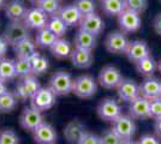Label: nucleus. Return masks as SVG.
Here are the masks:
<instances>
[{
  "mask_svg": "<svg viewBox=\"0 0 161 144\" xmlns=\"http://www.w3.org/2000/svg\"><path fill=\"white\" fill-rule=\"evenodd\" d=\"M74 81L70 73L65 71H58L51 77L49 88L53 90L55 95H69L74 89Z\"/></svg>",
  "mask_w": 161,
  "mask_h": 144,
  "instance_id": "f257e3e1",
  "label": "nucleus"
},
{
  "mask_svg": "<svg viewBox=\"0 0 161 144\" xmlns=\"http://www.w3.org/2000/svg\"><path fill=\"white\" fill-rule=\"evenodd\" d=\"M3 37L8 45L14 46L16 43L30 37V29L24 24V22H11L5 28Z\"/></svg>",
  "mask_w": 161,
  "mask_h": 144,
  "instance_id": "f03ea898",
  "label": "nucleus"
},
{
  "mask_svg": "<svg viewBox=\"0 0 161 144\" xmlns=\"http://www.w3.org/2000/svg\"><path fill=\"white\" fill-rule=\"evenodd\" d=\"M97 91V83L92 76L83 75L77 77L74 81V89L72 93L80 99H89L93 97Z\"/></svg>",
  "mask_w": 161,
  "mask_h": 144,
  "instance_id": "7ed1b4c3",
  "label": "nucleus"
},
{
  "mask_svg": "<svg viewBox=\"0 0 161 144\" xmlns=\"http://www.w3.org/2000/svg\"><path fill=\"white\" fill-rule=\"evenodd\" d=\"M40 88L41 85L37 78L34 75H30L22 78L19 82L16 84L14 95L19 100H31V97L37 93V90Z\"/></svg>",
  "mask_w": 161,
  "mask_h": 144,
  "instance_id": "20e7f679",
  "label": "nucleus"
},
{
  "mask_svg": "<svg viewBox=\"0 0 161 144\" xmlns=\"http://www.w3.org/2000/svg\"><path fill=\"white\" fill-rule=\"evenodd\" d=\"M55 100H57V95L49 87H45V88L41 87L37 90V93L31 97L30 102H31V107L36 108L40 112H45L53 107Z\"/></svg>",
  "mask_w": 161,
  "mask_h": 144,
  "instance_id": "39448f33",
  "label": "nucleus"
},
{
  "mask_svg": "<svg viewBox=\"0 0 161 144\" xmlns=\"http://www.w3.org/2000/svg\"><path fill=\"white\" fill-rule=\"evenodd\" d=\"M97 114L102 120L113 123L114 120H117L123 114L121 106L114 99H111V97L103 99L97 106Z\"/></svg>",
  "mask_w": 161,
  "mask_h": 144,
  "instance_id": "423d86ee",
  "label": "nucleus"
},
{
  "mask_svg": "<svg viewBox=\"0 0 161 144\" xmlns=\"http://www.w3.org/2000/svg\"><path fill=\"white\" fill-rule=\"evenodd\" d=\"M129 40L123 31H112L107 35L105 46L109 53L113 54H125L129 46Z\"/></svg>",
  "mask_w": 161,
  "mask_h": 144,
  "instance_id": "0eeeda50",
  "label": "nucleus"
},
{
  "mask_svg": "<svg viewBox=\"0 0 161 144\" xmlns=\"http://www.w3.org/2000/svg\"><path fill=\"white\" fill-rule=\"evenodd\" d=\"M123 79L124 78L121 76L120 71L115 66H111V65L105 66L99 75V82L101 87L106 89H117Z\"/></svg>",
  "mask_w": 161,
  "mask_h": 144,
  "instance_id": "6e6552de",
  "label": "nucleus"
},
{
  "mask_svg": "<svg viewBox=\"0 0 161 144\" xmlns=\"http://www.w3.org/2000/svg\"><path fill=\"white\" fill-rule=\"evenodd\" d=\"M48 19H49V16L45 13L39 6H36L33 8H28L23 22L29 29L40 30L47 27Z\"/></svg>",
  "mask_w": 161,
  "mask_h": 144,
  "instance_id": "1a4fd4ad",
  "label": "nucleus"
},
{
  "mask_svg": "<svg viewBox=\"0 0 161 144\" xmlns=\"http://www.w3.org/2000/svg\"><path fill=\"white\" fill-rule=\"evenodd\" d=\"M19 123H20V126L24 130L33 132L37 126H40L41 124L43 123L42 112L37 110L36 108H34V107H27V108L23 109L22 114H20Z\"/></svg>",
  "mask_w": 161,
  "mask_h": 144,
  "instance_id": "9d476101",
  "label": "nucleus"
},
{
  "mask_svg": "<svg viewBox=\"0 0 161 144\" xmlns=\"http://www.w3.org/2000/svg\"><path fill=\"white\" fill-rule=\"evenodd\" d=\"M118 22L123 33H134L137 31L142 24V19L140 13L131 11V10H124L118 16Z\"/></svg>",
  "mask_w": 161,
  "mask_h": 144,
  "instance_id": "9b49d317",
  "label": "nucleus"
},
{
  "mask_svg": "<svg viewBox=\"0 0 161 144\" xmlns=\"http://www.w3.org/2000/svg\"><path fill=\"white\" fill-rule=\"evenodd\" d=\"M112 129L117 132V135L121 139H126V138H132V136L136 133V124L131 115L121 114L117 120L113 121Z\"/></svg>",
  "mask_w": 161,
  "mask_h": 144,
  "instance_id": "f8f14e48",
  "label": "nucleus"
},
{
  "mask_svg": "<svg viewBox=\"0 0 161 144\" xmlns=\"http://www.w3.org/2000/svg\"><path fill=\"white\" fill-rule=\"evenodd\" d=\"M34 141L37 144H54L57 142V131L49 123H43L33 131Z\"/></svg>",
  "mask_w": 161,
  "mask_h": 144,
  "instance_id": "ddd939ff",
  "label": "nucleus"
},
{
  "mask_svg": "<svg viewBox=\"0 0 161 144\" xmlns=\"http://www.w3.org/2000/svg\"><path fill=\"white\" fill-rule=\"evenodd\" d=\"M125 55L128 56V59L131 62L137 64L143 58L150 55V49H149V46L147 45L146 41L134 40V41L129 42V46L126 48Z\"/></svg>",
  "mask_w": 161,
  "mask_h": 144,
  "instance_id": "4468645a",
  "label": "nucleus"
},
{
  "mask_svg": "<svg viewBox=\"0 0 161 144\" xmlns=\"http://www.w3.org/2000/svg\"><path fill=\"white\" fill-rule=\"evenodd\" d=\"M80 29L97 36L103 31L105 23L100 16L94 12V13L86 14L82 17V19L80 22Z\"/></svg>",
  "mask_w": 161,
  "mask_h": 144,
  "instance_id": "2eb2a0df",
  "label": "nucleus"
},
{
  "mask_svg": "<svg viewBox=\"0 0 161 144\" xmlns=\"http://www.w3.org/2000/svg\"><path fill=\"white\" fill-rule=\"evenodd\" d=\"M129 112H130V115L136 119L152 118L150 117V101L140 95L137 99L130 102Z\"/></svg>",
  "mask_w": 161,
  "mask_h": 144,
  "instance_id": "dca6fc26",
  "label": "nucleus"
},
{
  "mask_svg": "<svg viewBox=\"0 0 161 144\" xmlns=\"http://www.w3.org/2000/svg\"><path fill=\"white\" fill-rule=\"evenodd\" d=\"M117 90L119 99L125 102H131L140 96V85L132 79H123Z\"/></svg>",
  "mask_w": 161,
  "mask_h": 144,
  "instance_id": "f3484780",
  "label": "nucleus"
},
{
  "mask_svg": "<svg viewBox=\"0 0 161 144\" xmlns=\"http://www.w3.org/2000/svg\"><path fill=\"white\" fill-rule=\"evenodd\" d=\"M27 11L28 7L24 0H10L5 6V14L11 22H22Z\"/></svg>",
  "mask_w": 161,
  "mask_h": 144,
  "instance_id": "a211bd4d",
  "label": "nucleus"
},
{
  "mask_svg": "<svg viewBox=\"0 0 161 144\" xmlns=\"http://www.w3.org/2000/svg\"><path fill=\"white\" fill-rule=\"evenodd\" d=\"M140 95L148 100H154L161 96V82L154 77H147L140 84Z\"/></svg>",
  "mask_w": 161,
  "mask_h": 144,
  "instance_id": "6ab92c4d",
  "label": "nucleus"
},
{
  "mask_svg": "<svg viewBox=\"0 0 161 144\" xmlns=\"http://www.w3.org/2000/svg\"><path fill=\"white\" fill-rule=\"evenodd\" d=\"M70 59H71V62H72V65L75 67H77V69H87L93 64L94 55H93V51L75 47V49L71 53Z\"/></svg>",
  "mask_w": 161,
  "mask_h": 144,
  "instance_id": "aec40b11",
  "label": "nucleus"
},
{
  "mask_svg": "<svg viewBox=\"0 0 161 144\" xmlns=\"http://www.w3.org/2000/svg\"><path fill=\"white\" fill-rule=\"evenodd\" d=\"M58 16L63 19V22L66 24L67 27L80 25V22L83 17L82 13L78 11V8L75 6V4H69V5L60 7Z\"/></svg>",
  "mask_w": 161,
  "mask_h": 144,
  "instance_id": "412c9836",
  "label": "nucleus"
},
{
  "mask_svg": "<svg viewBox=\"0 0 161 144\" xmlns=\"http://www.w3.org/2000/svg\"><path fill=\"white\" fill-rule=\"evenodd\" d=\"M84 133H86L84 125L78 120L69 123L64 129V137L71 144H78L80 139L83 137Z\"/></svg>",
  "mask_w": 161,
  "mask_h": 144,
  "instance_id": "4be33fe9",
  "label": "nucleus"
},
{
  "mask_svg": "<svg viewBox=\"0 0 161 144\" xmlns=\"http://www.w3.org/2000/svg\"><path fill=\"white\" fill-rule=\"evenodd\" d=\"M14 51L17 58L29 59L36 53V42L28 37L25 40H22L20 42L16 43L14 46Z\"/></svg>",
  "mask_w": 161,
  "mask_h": 144,
  "instance_id": "5701e85b",
  "label": "nucleus"
},
{
  "mask_svg": "<svg viewBox=\"0 0 161 144\" xmlns=\"http://www.w3.org/2000/svg\"><path fill=\"white\" fill-rule=\"evenodd\" d=\"M75 47L93 51L96 47V36L80 29L75 35Z\"/></svg>",
  "mask_w": 161,
  "mask_h": 144,
  "instance_id": "b1692460",
  "label": "nucleus"
},
{
  "mask_svg": "<svg viewBox=\"0 0 161 144\" xmlns=\"http://www.w3.org/2000/svg\"><path fill=\"white\" fill-rule=\"evenodd\" d=\"M52 54L58 58V59H66V58H70L71 56V53L74 51L72 48V45L70 42L65 40L64 37H59L57 39V41L53 43V46L49 48Z\"/></svg>",
  "mask_w": 161,
  "mask_h": 144,
  "instance_id": "393cba45",
  "label": "nucleus"
},
{
  "mask_svg": "<svg viewBox=\"0 0 161 144\" xmlns=\"http://www.w3.org/2000/svg\"><path fill=\"white\" fill-rule=\"evenodd\" d=\"M17 77L16 73V65L14 60L8 59V58H1L0 59V79L4 82L12 81Z\"/></svg>",
  "mask_w": 161,
  "mask_h": 144,
  "instance_id": "a878e982",
  "label": "nucleus"
},
{
  "mask_svg": "<svg viewBox=\"0 0 161 144\" xmlns=\"http://www.w3.org/2000/svg\"><path fill=\"white\" fill-rule=\"evenodd\" d=\"M29 61L31 65V70H33V75H42L45 72H47V70L49 69V61L48 59L42 55L41 53L36 52L33 56L29 58Z\"/></svg>",
  "mask_w": 161,
  "mask_h": 144,
  "instance_id": "bb28decb",
  "label": "nucleus"
},
{
  "mask_svg": "<svg viewBox=\"0 0 161 144\" xmlns=\"http://www.w3.org/2000/svg\"><path fill=\"white\" fill-rule=\"evenodd\" d=\"M101 8L107 16H119L126 10L124 0H103L101 1Z\"/></svg>",
  "mask_w": 161,
  "mask_h": 144,
  "instance_id": "cd10ccee",
  "label": "nucleus"
},
{
  "mask_svg": "<svg viewBox=\"0 0 161 144\" xmlns=\"http://www.w3.org/2000/svg\"><path fill=\"white\" fill-rule=\"evenodd\" d=\"M57 36L48 29L47 27L37 30V34H36V46H39L41 48H51L53 46V43L57 41Z\"/></svg>",
  "mask_w": 161,
  "mask_h": 144,
  "instance_id": "c85d7f7f",
  "label": "nucleus"
},
{
  "mask_svg": "<svg viewBox=\"0 0 161 144\" xmlns=\"http://www.w3.org/2000/svg\"><path fill=\"white\" fill-rule=\"evenodd\" d=\"M136 69L144 77H153L155 70L158 69V62L152 55H148L136 64Z\"/></svg>",
  "mask_w": 161,
  "mask_h": 144,
  "instance_id": "c756f323",
  "label": "nucleus"
},
{
  "mask_svg": "<svg viewBox=\"0 0 161 144\" xmlns=\"http://www.w3.org/2000/svg\"><path fill=\"white\" fill-rule=\"evenodd\" d=\"M47 28L58 37V39H59V37H63L67 31V25L63 22V19H61L58 14L49 17L48 23H47Z\"/></svg>",
  "mask_w": 161,
  "mask_h": 144,
  "instance_id": "7c9ffc66",
  "label": "nucleus"
},
{
  "mask_svg": "<svg viewBox=\"0 0 161 144\" xmlns=\"http://www.w3.org/2000/svg\"><path fill=\"white\" fill-rule=\"evenodd\" d=\"M17 96L14 93H11L7 90L5 94L0 96V113H8L14 110L17 106Z\"/></svg>",
  "mask_w": 161,
  "mask_h": 144,
  "instance_id": "2f4dec72",
  "label": "nucleus"
},
{
  "mask_svg": "<svg viewBox=\"0 0 161 144\" xmlns=\"http://www.w3.org/2000/svg\"><path fill=\"white\" fill-rule=\"evenodd\" d=\"M14 65H16V73L17 77L19 78H24L28 76L33 75V70H31V65L29 59H24V58H17L14 60Z\"/></svg>",
  "mask_w": 161,
  "mask_h": 144,
  "instance_id": "473e14b6",
  "label": "nucleus"
},
{
  "mask_svg": "<svg viewBox=\"0 0 161 144\" xmlns=\"http://www.w3.org/2000/svg\"><path fill=\"white\" fill-rule=\"evenodd\" d=\"M37 6L40 7L45 13L48 14L49 17H51V16L58 14L59 10H60L59 0H42Z\"/></svg>",
  "mask_w": 161,
  "mask_h": 144,
  "instance_id": "72a5a7b5",
  "label": "nucleus"
},
{
  "mask_svg": "<svg viewBox=\"0 0 161 144\" xmlns=\"http://www.w3.org/2000/svg\"><path fill=\"white\" fill-rule=\"evenodd\" d=\"M75 6L78 8L82 16L94 13L96 10L95 0H75Z\"/></svg>",
  "mask_w": 161,
  "mask_h": 144,
  "instance_id": "f704fd0d",
  "label": "nucleus"
},
{
  "mask_svg": "<svg viewBox=\"0 0 161 144\" xmlns=\"http://www.w3.org/2000/svg\"><path fill=\"white\" fill-rule=\"evenodd\" d=\"M123 141L113 129L105 131L100 136V144H120Z\"/></svg>",
  "mask_w": 161,
  "mask_h": 144,
  "instance_id": "c9c22d12",
  "label": "nucleus"
},
{
  "mask_svg": "<svg viewBox=\"0 0 161 144\" xmlns=\"http://www.w3.org/2000/svg\"><path fill=\"white\" fill-rule=\"evenodd\" d=\"M124 3H125L126 10H131L140 14L146 11L148 5L147 0H124Z\"/></svg>",
  "mask_w": 161,
  "mask_h": 144,
  "instance_id": "e433bc0d",
  "label": "nucleus"
},
{
  "mask_svg": "<svg viewBox=\"0 0 161 144\" xmlns=\"http://www.w3.org/2000/svg\"><path fill=\"white\" fill-rule=\"evenodd\" d=\"M0 144H19V137L12 130L0 132Z\"/></svg>",
  "mask_w": 161,
  "mask_h": 144,
  "instance_id": "4c0bfd02",
  "label": "nucleus"
},
{
  "mask_svg": "<svg viewBox=\"0 0 161 144\" xmlns=\"http://www.w3.org/2000/svg\"><path fill=\"white\" fill-rule=\"evenodd\" d=\"M150 101V117L156 119L161 117V97L149 100Z\"/></svg>",
  "mask_w": 161,
  "mask_h": 144,
  "instance_id": "58836bf2",
  "label": "nucleus"
},
{
  "mask_svg": "<svg viewBox=\"0 0 161 144\" xmlns=\"http://www.w3.org/2000/svg\"><path fill=\"white\" fill-rule=\"evenodd\" d=\"M78 144H100V137L94 135V133L86 132L83 135V137L80 139Z\"/></svg>",
  "mask_w": 161,
  "mask_h": 144,
  "instance_id": "ea45409f",
  "label": "nucleus"
},
{
  "mask_svg": "<svg viewBox=\"0 0 161 144\" xmlns=\"http://www.w3.org/2000/svg\"><path fill=\"white\" fill-rule=\"evenodd\" d=\"M138 144H161L160 139L155 137L154 135H143L140 139H138Z\"/></svg>",
  "mask_w": 161,
  "mask_h": 144,
  "instance_id": "a19ab883",
  "label": "nucleus"
},
{
  "mask_svg": "<svg viewBox=\"0 0 161 144\" xmlns=\"http://www.w3.org/2000/svg\"><path fill=\"white\" fill-rule=\"evenodd\" d=\"M7 46H8V43L6 42V40H5L3 36H0V59L4 58L5 54H6Z\"/></svg>",
  "mask_w": 161,
  "mask_h": 144,
  "instance_id": "79ce46f5",
  "label": "nucleus"
},
{
  "mask_svg": "<svg viewBox=\"0 0 161 144\" xmlns=\"http://www.w3.org/2000/svg\"><path fill=\"white\" fill-rule=\"evenodd\" d=\"M153 27H154V30L156 31V34L161 35V13H159L154 18V22H153Z\"/></svg>",
  "mask_w": 161,
  "mask_h": 144,
  "instance_id": "37998d69",
  "label": "nucleus"
},
{
  "mask_svg": "<svg viewBox=\"0 0 161 144\" xmlns=\"http://www.w3.org/2000/svg\"><path fill=\"white\" fill-rule=\"evenodd\" d=\"M154 130H155V133H156L159 137H161V117L155 119Z\"/></svg>",
  "mask_w": 161,
  "mask_h": 144,
  "instance_id": "c03bdc74",
  "label": "nucleus"
},
{
  "mask_svg": "<svg viewBox=\"0 0 161 144\" xmlns=\"http://www.w3.org/2000/svg\"><path fill=\"white\" fill-rule=\"evenodd\" d=\"M7 91V87H6V82H4L3 79H0V96L3 94H5Z\"/></svg>",
  "mask_w": 161,
  "mask_h": 144,
  "instance_id": "a18cd8bd",
  "label": "nucleus"
},
{
  "mask_svg": "<svg viewBox=\"0 0 161 144\" xmlns=\"http://www.w3.org/2000/svg\"><path fill=\"white\" fill-rule=\"evenodd\" d=\"M120 144H138L136 141H134L132 138H126V139H123L120 142Z\"/></svg>",
  "mask_w": 161,
  "mask_h": 144,
  "instance_id": "49530a36",
  "label": "nucleus"
},
{
  "mask_svg": "<svg viewBox=\"0 0 161 144\" xmlns=\"http://www.w3.org/2000/svg\"><path fill=\"white\" fill-rule=\"evenodd\" d=\"M6 0H0V10L1 8H5V6H6Z\"/></svg>",
  "mask_w": 161,
  "mask_h": 144,
  "instance_id": "de8ad7c7",
  "label": "nucleus"
},
{
  "mask_svg": "<svg viewBox=\"0 0 161 144\" xmlns=\"http://www.w3.org/2000/svg\"><path fill=\"white\" fill-rule=\"evenodd\" d=\"M29 1H30L31 4H34V5H36V6H37V5L40 4V3L42 1V0H29Z\"/></svg>",
  "mask_w": 161,
  "mask_h": 144,
  "instance_id": "09e8293b",
  "label": "nucleus"
},
{
  "mask_svg": "<svg viewBox=\"0 0 161 144\" xmlns=\"http://www.w3.org/2000/svg\"><path fill=\"white\" fill-rule=\"evenodd\" d=\"M158 69H159V71L161 72V59H160V61L158 62Z\"/></svg>",
  "mask_w": 161,
  "mask_h": 144,
  "instance_id": "8fccbe9b",
  "label": "nucleus"
},
{
  "mask_svg": "<svg viewBox=\"0 0 161 144\" xmlns=\"http://www.w3.org/2000/svg\"><path fill=\"white\" fill-rule=\"evenodd\" d=\"M100 1H103V0H100Z\"/></svg>",
  "mask_w": 161,
  "mask_h": 144,
  "instance_id": "3c124183",
  "label": "nucleus"
},
{
  "mask_svg": "<svg viewBox=\"0 0 161 144\" xmlns=\"http://www.w3.org/2000/svg\"><path fill=\"white\" fill-rule=\"evenodd\" d=\"M160 97H161V96H160Z\"/></svg>",
  "mask_w": 161,
  "mask_h": 144,
  "instance_id": "603ef678",
  "label": "nucleus"
}]
</instances>
